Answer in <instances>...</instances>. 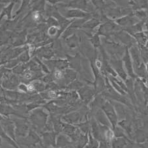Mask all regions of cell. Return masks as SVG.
Instances as JSON below:
<instances>
[{
	"instance_id": "43",
	"label": "cell",
	"mask_w": 148,
	"mask_h": 148,
	"mask_svg": "<svg viewBox=\"0 0 148 148\" xmlns=\"http://www.w3.org/2000/svg\"><path fill=\"white\" fill-rule=\"evenodd\" d=\"M0 144H1V139H0Z\"/></svg>"
},
{
	"instance_id": "1",
	"label": "cell",
	"mask_w": 148,
	"mask_h": 148,
	"mask_svg": "<svg viewBox=\"0 0 148 148\" xmlns=\"http://www.w3.org/2000/svg\"><path fill=\"white\" fill-rule=\"evenodd\" d=\"M30 121L39 129H44L48 121V114L42 109H37L32 112L29 116Z\"/></svg>"
},
{
	"instance_id": "33",
	"label": "cell",
	"mask_w": 148,
	"mask_h": 148,
	"mask_svg": "<svg viewBox=\"0 0 148 148\" xmlns=\"http://www.w3.org/2000/svg\"><path fill=\"white\" fill-rule=\"evenodd\" d=\"M52 76L53 80H61L63 78V71H54Z\"/></svg>"
},
{
	"instance_id": "42",
	"label": "cell",
	"mask_w": 148,
	"mask_h": 148,
	"mask_svg": "<svg viewBox=\"0 0 148 148\" xmlns=\"http://www.w3.org/2000/svg\"><path fill=\"white\" fill-rule=\"evenodd\" d=\"M50 148H57V147H50Z\"/></svg>"
},
{
	"instance_id": "16",
	"label": "cell",
	"mask_w": 148,
	"mask_h": 148,
	"mask_svg": "<svg viewBox=\"0 0 148 148\" xmlns=\"http://www.w3.org/2000/svg\"><path fill=\"white\" fill-rule=\"evenodd\" d=\"M62 119L65 123L71 125H76L80 119V114L78 112H73L65 115L62 117Z\"/></svg>"
},
{
	"instance_id": "9",
	"label": "cell",
	"mask_w": 148,
	"mask_h": 148,
	"mask_svg": "<svg viewBox=\"0 0 148 148\" xmlns=\"http://www.w3.org/2000/svg\"><path fill=\"white\" fill-rule=\"evenodd\" d=\"M140 22V20L136 18L134 16V14L131 13L128 15H126L123 17L119 18L116 20V22L120 26H123L125 28L131 27L132 25H135L137 23Z\"/></svg>"
},
{
	"instance_id": "2",
	"label": "cell",
	"mask_w": 148,
	"mask_h": 148,
	"mask_svg": "<svg viewBox=\"0 0 148 148\" xmlns=\"http://www.w3.org/2000/svg\"><path fill=\"white\" fill-rule=\"evenodd\" d=\"M101 109L103 110L107 119H108L112 129H113L115 128L118 123V117H117V112L113 104L110 102L106 101Z\"/></svg>"
},
{
	"instance_id": "41",
	"label": "cell",
	"mask_w": 148,
	"mask_h": 148,
	"mask_svg": "<svg viewBox=\"0 0 148 148\" xmlns=\"http://www.w3.org/2000/svg\"><path fill=\"white\" fill-rule=\"evenodd\" d=\"M65 148H75V147H74L73 145H69V146H67V147H65Z\"/></svg>"
},
{
	"instance_id": "6",
	"label": "cell",
	"mask_w": 148,
	"mask_h": 148,
	"mask_svg": "<svg viewBox=\"0 0 148 148\" xmlns=\"http://www.w3.org/2000/svg\"><path fill=\"white\" fill-rule=\"evenodd\" d=\"M63 16L65 17V18L67 19L73 18V20L78 18H91V14L90 13H89V12L76 9H71L67 10V11H65V13L63 14Z\"/></svg>"
},
{
	"instance_id": "11",
	"label": "cell",
	"mask_w": 148,
	"mask_h": 148,
	"mask_svg": "<svg viewBox=\"0 0 148 148\" xmlns=\"http://www.w3.org/2000/svg\"><path fill=\"white\" fill-rule=\"evenodd\" d=\"M45 63L53 71L67 69L69 65V62L68 60H49L47 61Z\"/></svg>"
},
{
	"instance_id": "8",
	"label": "cell",
	"mask_w": 148,
	"mask_h": 148,
	"mask_svg": "<svg viewBox=\"0 0 148 148\" xmlns=\"http://www.w3.org/2000/svg\"><path fill=\"white\" fill-rule=\"evenodd\" d=\"M129 52L130 53V56H131L132 65H133L134 72H135V71L137 70V69L143 63L142 61L141 56H140V49L136 47V46L134 45L130 48Z\"/></svg>"
},
{
	"instance_id": "38",
	"label": "cell",
	"mask_w": 148,
	"mask_h": 148,
	"mask_svg": "<svg viewBox=\"0 0 148 148\" xmlns=\"http://www.w3.org/2000/svg\"><path fill=\"white\" fill-rule=\"evenodd\" d=\"M29 59V54H28L27 52H24L22 55H21V56H20V61H22V62H27Z\"/></svg>"
},
{
	"instance_id": "17",
	"label": "cell",
	"mask_w": 148,
	"mask_h": 148,
	"mask_svg": "<svg viewBox=\"0 0 148 148\" xmlns=\"http://www.w3.org/2000/svg\"><path fill=\"white\" fill-rule=\"evenodd\" d=\"M129 142H131L129 138L114 137L110 142V145L112 148H125Z\"/></svg>"
},
{
	"instance_id": "5",
	"label": "cell",
	"mask_w": 148,
	"mask_h": 148,
	"mask_svg": "<svg viewBox=\"0 0 148 148\" xmlns=\"http://www.w3.org/2000/svg\"><path fill=\"white\" fill-rule=\"evenodd\" d=\"M108 62L117 75H118L122 80L125 81L127 79V75L123 67L122 60L119 59H111L108 60Z\"/></svg>"
},
{
	"instance_id": "39",
	"label": "cell",
	"mask_w": 148,
	"mask_h": 148,
	"mask_svg": "<svg viewBox=\"0 0 148 148\" xmlns=\"http://www.w3.org/2000/svg\"><path fill=\"white\" fill-rule=\"evenodd\" d=\"M98 148H109L108 144L106 142H100Z\"/></svg>"
},
{
	"instance_id": "12",
	"label": "cell",
	"mask_w": 148,
	"mask_h": 148,
	"mask_svg": "<svg viewBox=\"0 0 148 148\" xmlns=\"http://www.w3.org/2000/svg\"><path fill=\"white\" fill-rule=\"evenodd\" d=\"M15 135L18 137H25L29 133V127L25 121L15 120Z\"/></svg>"
},
{
	"instance_id": "32",
	"label": "cell",
	"mask_w": 148,
	"mask_h": 148,
	"mask_svg": "<svg viewBox=\"0 0 148 148\" xmlns=\"http://www.w3.org/2000/svg\"><path fill=\"white\" fill-rule=\"evenodd\" d=\"M140 56H141L142 60L144 61V63H147V47H143L140 48Z\"/></svg>"
},
{
	"instance_id": "30",
	"label": "cell",
	"mask_w": 148,
	"mask_h": 148,
	"mask_svg": "<svg viewBox=\"0 0 148 148\" xmlns=\"http://www.w3.org/2000/svg\"><path fill=\"white\" fill-rule=\"evenodd\" d=\"M134 16L138 19L141 22H145L147 20V11L145 10H138L134 12V13H132Z\"/></svg>"
},
{
	"instance_id": "14",
	"label": "cell",
	"mask_w": 148,
	"mask_h": 148,
	"mask_svg": "<svg viewBox=\"0 0 148 148\" xmlns=\"http://www.w3.org/2000/svg\"><path fill=\"white\" fill-rule=\"evenodd\" d=\"M78 92L80 98L82 99V100L85 102V103H88L93 97V96L95 93V91L90 88L84 87V88H80Z\"/></svg>"
},
{
	"instance_id": "26",
	"label": "cell",
	"mask_w": 148,
	"mask_h": 148,
	"mask_svg": "<svg viewBox=\"0 0 148 148\" xmlns=\"http://www.w3.org/2000/svg\"><path fill=\"white\" fill-rule=\"evenodd\" d=\"M99 142L95 140L91 135V132H88V141L84 148H98Z\"/></svg>"
},
{
	"instance_id": "18",
	"label": "cell",
	"mask_w": 148,
	"mask_h": 148,
	"mask_svg": "<svg viewBox=\"0 0 148 148\" xmlns=\"http://www.w3.org/2000/svg\"><path fill=\"white\" fill-rule=\"evenodd\" d=\"M95 118H94V119H95L97 123L102 125L106 126V127H110V128L111 127L110 124L108 119H107V117H106L105 114H104V112H103V110H102L101 109H99L96 112V113L95 114Z\"/></svg>"
},
{
	"instance_id": "28",
	"label": "cell",
	"mask_w": 148,
	"mask_h": 148,
	"mask_svg": "<svg viewBox=\"0 0 148 148\" xmlns=\"http://www.w3.org/2000/svg\"><path fill=\"white\" fill-rule=\"evenodd\" d=\"M0 112H1L2 114H3L5 116H8L10 114H15L18 116H20L14 109H12L11 106H9L7 105L0 106Z\"/></svg>"
},
{
	"instance_id": "29",
	"label": "cell",
	"mask_w": 148,
	"mask_h": 148,
	"mask_svg": "<svg viewBox=\"0 0 148 148\" xmlns=\"http://www.w3.org/2000/svg\"><path fill=\"white\" fill-rule=\"evenodd\" d=\"M114 132V135L115 138H128L126 136L125 132L121 127L117 125L115 128L112 129Z\"/></svg>"
},
{
	"instance_id": "21",
	"label": "cell",
	"mask_w": 148,
	"mask_h": 148,
	"mask_svg": "<svg viewBox=\"0 0 148 148\" xmlns=\"http://www.w3.org/2000/svg\"><path fill=\"white\" fill-rule=\"evenodd\" d=\"M145 34V32H140L132 35V36H133L134 39H135L134 40H136L140 48L145 47V44L147 43V34Z\"/></svg>"
},
{
	"instance_id": "22",
	"label": "cell",
	"mask_w": 148,
	"mask_h": 148,
	"mask_svg": "<svg viewBox=\"0 0 148 148\" xmlns=\"http://www.w3.org/2000/svg\"><path fill=\"white\" fill-rule=\"evenodd\" d=\"M88 141V134L81 133L78 139L74 143L73 145L75 148H84Z\"/></svg>"
},
{
	"instance_id": "13",
	"label": "cell",
	"mask_w": 148,
	"mask_h": 148,
	"mask_svg": "<svg viewBox=\"0 0 148 148\" xmlns=\"http://www.w3.org/2000/svg\"><path fill=\"white\" fill-rule=\"evenodd\" d=\"M1 127L5 132L16 142V135H15V125L13 122L9 119H2Z\"/></svg>"
},
{
	"instance_id": "15",
	"label": "cell",
	"mask_w": 148,
	"mask_h": 148,
	"mask_svg": "<svg viewBox=\"0 0 148 148\" xmlns=\"http://www.w3.org/2000/svg\"><path fill=\"white\" fill-rule=\"evenodd\" d=\"M73 142L67 136L60 133L57 135L56 141V147L57 148H65L69 145H72Z\"/></svg>"
},
{
	"instance_id": "36",
	"label": "cell",
	"mask_w": 148,
	"mask_h": 148,
	"mask_svg": "<svg viewBox=\"0 0 148 148\" xmlns=\"http://www.w3.org/2000/svg\"><path fill=\"white\" fill-rule=\"evenodd\" d=\"M47 22L48 25H49L50 27L52 26H54V27H59V24L57 20H56L53 17H50L49 18H48L47 20Z\"/></svg>"
},
{
	"instance_id": "20",
	"label": "cell",
	"mask_w": 148,
	"mask_h": 148,
	"mask_svg": "<svg viewBox=\"0 0 148 148\" xmlns=\"http://www.w3.org/2000/svg\"><path fill=\"white\" fill-rule=\"evenodd\" d=\"M144 23H145L144 22L140 21L135 25H132L131 27L125 28L123 30L125 32H126L127 34H129L130 35H131L132 36V35L138 34V33L142 32L143 25H144Z\"/></svg>"
},
{
	"instance_id": "40",
	"label": "cell",
	"mask_w": 148,
	"mask_h": 148,
	"mask_svg": "<svg viewBox=\"0 0 148 148\" xmlns=\"http://www.w3.org/2000/svg\"><path fill=\"white\" fill-rule=\"evenodd\" d=\"M19 88L20 90H22L23 91H27V86L24 85V84H21V85L19 86Z\"/></svg>"
},
{
	"instance_id": "3",
	"label": "cell",
	"mask_w": 148,
	"mask_h": 148,
	"mask_svg": "<svg viewBox=\"0 0 148 148\" xmlns=\"http://www.w3.org/2000/svg\"><path fill=\"white\" fill-rule=\"evenodd\" d=\"M120 29L121 28L116 24H114V22L108 21L100 25L97 34H98L99 36L104 35L106 37H110L116 32H119Z\"/></svg>"
},
{
	"instance_id": "19",
	"label": "cell",
	"mask_w": 148,
	"mask_h": 148,
	"mask_svg": "<svg viewBox=\"0 0 148 148\" xmlns=\"http://www.w3.org/2000/svg\"><path fill=\"white\" fill-rule=\"evenodd\" d=\"M76 71L72 69H66L65 71H63V79L64 80V82L66 85H69L71 82H73L75 80L76 78Z\"/></svg>"
},
{
	"instance_id": "10",
	"label": "cell",
	"mask_w": 148,
	"mask_h": 148,
	"mask_svg": "<svg viewBox=\"0 0 148 148\" xmlns=\"http://www.w3.org/2000/svg\"><path fill=\"white\" fill-rule=\"evenodd\" d=\"M57 134L53 131L46 132L42 134V140L41 144L44 148H48L49 147H56V141Z\"/></svg>"
},
{
	"instance_id": "37",
	"label": "cell",
	"mask_w": 148,
	"mask_h": 148,
	"mask_svg": "<svg viewBox=\"0 0 148 148\" xmlns=\"http://www.w3.org/2000/svg\"><path fill=\"white\" fill-rule=\"evenodd\" d=\"M14 5V3H12L11 5H10L7 7V8L4 10V11L3 12V14H7V16H8L9 18H11V10L12 9V7Z\"/></svg>"
},
{
	"instance_id": "25",
	"label": "cell",
	"mask_w": 148,
	"mask_h": 148,
	"mask_svg": "<svg viewBox=\"0 0 148 148\" xmlns=\"http://www.w3.org/2000/svg\"><path fill=\"white\" fill-rule=\"evenodd\" d=\"M100 24V21L97 18H91L89 19L88 21H86L83 25V28H86V29H92L96 27Z\"/></svg>"
},
{
	"instance_id": "4",
	"label": "cell",
	"mask_w": 148,
	"mask_h": 148,
	"mask_svg": "<svg viewBox=\"0 0 148 148\" xmlns=\"http://www.w3.org/2000/svg\"><path fill=\"white\" fill-rule=\"evenodd\" d=\"M114 38L119 40V42H121L122 44L125 45L127 48H131L132 46H134V43L135 40L131 35L127 34L124 30L117 32L112 35Z\"/></svg>"
},
{
	"instance_id": "23",
	"label": "cell",
	"mask_w": 148,
	"mask_h": 148,
	"mask_svg": "<svg viewBox=\"0 0 148 148\" xmlns=\"http://www.w3.org/2000/svg\"><path fill=\"white\" fill-rule=\"evenodd\" d=\"M65 40L68 47H69L71 49H75V48L78 47L79 38L77 35H76V34H74L69 37L67 38Z\"/></svg>"
},
{
	"instance_id": "7",
	"label": "cell",
	"mask_w": 148,
	"mask_h": 148,
	"mask_svg": "<svg viewBox=\"0 0 148 148\" xmlns=\"http://www.w3.org/2000/svg\"><path fill=\"white\" fill-rule=\"evenodd\" d=\"M122 62H123V65L125 67L126 69V73L127 75L130 76V78L132 79H134L136 78V76L135 75L134 72L133 65H132V62L131 58V56L129 52V48H126L125 52L124 55L123 56V60H122Z\"/></svg>"
},
{
	"instance_id": "35",
	"label": "cell",
	"mask_w": 148,
	"mask_h": 148,
	"mask_svg": "<svg viewBox=\"0 0 148 148\" xmlns=\"http://www.w3.org/2000/svg\"><path fill=\"white\" fill-rule=\"evenodd\" d=\"M82 84L80 82L74 81L69 85V88L71 89V90H75V89L77 90V89H79L80 87H82Z\"/></svg>"
},
{
	"instance_id": "31",
	"label": "cell",
	"mask_w": 148,
	"mask_h": 148,
	"mask_svg": "<svg viewBox=\"0 0 148 148\" xmlns=\"http://www.w3.org/2000/svg\"><path fill=\"white\" fill-rule=\"evenodd\" d=\"M90 42L95 48L101 47V40L98 34H95V35H93L90 39Z\"/></svg>"
},
{
	"instance_id": "34",
	"label": "cell",
	"mask_w": 148,
	"mask_h": 148,
	"mask_svg": "<svg viewBox=\"0 0 148 148\" xmlns=\"http://www.w3.org/2000/svg\"><path fill=\"white\" fill-rule=\"evenodd\" d=\"M58 29H59V28H58L57 27L52 26L48 29V35H50V36H52V37L56 36V37H57Z\"/></svg>"
},
{
	"instance_id": "24",
	"label": "cell",
	"mask_w": 148,
	"mask_h": 148,
	"mask_svg": "<svg viewBox=\"0 0 148 148\" xmlns=\"http://www.w3.org/2000/svg\"><path fill=\"white\" fill-rule=\"evenodd\" d=\"M135 138L138 144H142L147 140V133L142 130H136L135 132Z\"/></svg>"
},
{
	"instance_id": "27",
	"label": "cell",
	"mask_w": 148,
	"mask_h": 148,
	"mask_svg": "<svg viewBox=\"0 0 148 148\" xmlns=\"http://www.w3.org/2000/svg\"><path fill=\"white\" fill-rule=\"evenodd\" d=\"M0 136H1V138H3L5 140H6V142H8L10 145H12V146H13L15 148H19L14 140H12L11 138H10L8 135H7L3 129H2L1 125H0Z\"/></svg>"
}]
</instances>
